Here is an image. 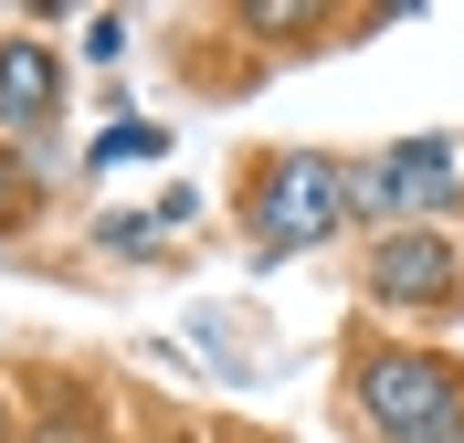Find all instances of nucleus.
<instances>
[{"mask_svg":"<svg viewBox=\"0 0 464 443\" xmlns=\"http://www.w3.org/2000/svg\"><path fill=\"white\" fill-rule=\"evenodd\" d=\"M359 422H370L380 443L464 433V370L454 359H422V349H370L359 359Z\"/></svg>","mask_w":464,"mask_h":443,"instance_id":"obj_1","label":"nucleus"},{"mask_svg":"<svg viewBox=\"0 0 464 443\" xmlns=\"http://www.w3.org/2000/svg\"><path fill=\"white\" fill-rule=\"evenodd\" d=\"M348 169L338 159H317V148H295V159H264L254 169V243L264 254H306V243H327L348 222Z\"/></svg>","mask_w":464,"mask_h":443,"instance_id":"obj_2","label":"nucleus"},{"mask_svg":"<svg viewBox=\"0 0 464 443\" xmlns=\"http://www.w3.org/2000/svg\"><path fill=\"white\" fill-rule=\"evenodd\" d=\"M348 201L359 211H391L411 233V211H454V138H401V148H380L370 169L348 179Z\"/></svg>","mask_w":464,"mask_h":443,"instance_id":"obj_3","label":"nucleus"},{"mask_svg":"<svg viewBox=\"0 0 464 443\" xmlns=\"http://www.w3.org/2000/svg\"><path fill=\"white\" fill-rule=\"evenodd\" d=\"M370 295H380V306H454V295H464L454 243L422 233V222H411V233H380L370 243Z\"/></svg>","mask_w":464,"mask_h":443,"instance_id":"obj_4","label":"nucleus"},{"mask_svg":"<svg viewBox=\"0 0 464 443\" xmlns=\"http://www.w3.org/2000/svg\"><path fill=\"white\" fill-rule=\"evenodd\" d=\"M53 106H63L53 53L11 32V43H0V127H11V138H43V127H53Z\"/></svg>","mask_w":464,"mask_h":443,"instance_id":"obj_5","label":"nucleus"},{"mask_svg":"<svg viewBox=\"0 0 464 443\" xmlns=\"http://www.w3.org/2000/svg\"><path fill=\"white\" fill-rule=\"evenodd\" d=\"M159 148H169V138H159V127H138V117H116L106 138H95V159H106V169H116V159H159Z\"/></svg>","mask_w":464,"mask_h":443,"instance_id":"obj_6","label":"nucleus"},{"mask_svg":"<svg viewBox=\"0 0 464 443\" xmlns=\"http://www.w3.org/2000/svg\"><path fill=\"white\" fill-rule=\"evenodd\" d=\"M22 222H32V169L0 148V233H22Z\"/></svg>","mask_w":464,"mask_h":443,"instance_id":"obj_7","label":"nucleus"},{"mask_svg":"<svg viewBox=\"0 0 464 443\" xmlns=\"http://www.w3.org/2000/svg\"><path fill=\"white\" fill-rule=\"evenodd\" d=\"M0 443H11V412H0Z\"/></svg>","mask_w":464,"mask_h":443,"instance_id":"obj_8","label":"nucleus"}]
</instances>
